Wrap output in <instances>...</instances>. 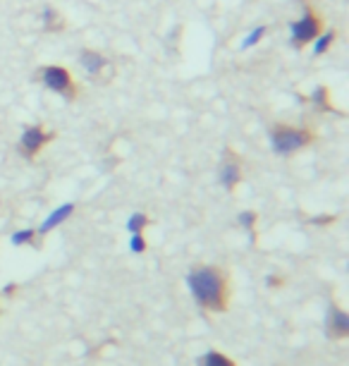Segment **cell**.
I'll list each match as a JSON object with an SVG mask.
<instances>
[{"mask_svg": "<svg viewBox=\"0 0 349 366\" xmlns=\"http://www.w3.org/2000/svg\"><path fill=\"white\" fill-rule=\"evenodd\" d=\"M58 132H53V129H48L44 125H29L24 127V132L19 134V142H17V154L24 158V161H36L41 156V151H44L48 144L56 142Z\"/></svg>", "mask_w": 349, "mask_h": 366, "instance_id": "cell-6", "label": "cell"}, {"mask_svg": "<svg viewBox=\"0 0 349 366\" xmlns=\"http://www.w3.org/2000/svg\"><path fill=\"white\" fill-rule=\"evenodd\" d=\"M304 101L306 103H311L313 108H318V110H323V113H340L338 108H335V101H333V92L328 86H316L309 96H304ZM342 115V113H340Z\"/></svg>", "mask_w": 349, "mask_h": 366, "instance_id": "cell-10", "label": "cell"}, {"mask_svg": "<svg viewBox=\"0 0 349 366\" xmlns=\"http://www.w3.org/2000/svg\"><path fill=\"white\" fill-rule=\"evenodd\" d=\"M270 147L278 156H294L299 151L313 147L318 142L316 129L302 125H287V122H275L268 129Z\"/></svg>", "mask_w": 349, "mask_h": 366, "instance_id": "cell-2", "label": "cell"}, {"mask_svg": "<svg viewBox=\"0 0 349 366\" xmlns=\"http://www.w3.org/2000/svg\"><path fill=\"white\" fill-rule=\"evenodd\" d=\"M198 366H237V362L225 355V352L211 350L203 357H198Z\"/></svg>", "mask_w": 349, "mask_h": 366, "instance_id": "cell-13", "label": "cell"}, {"mask_svg": "<svg viewBox=\"0 0 349 366\" xmlns=\"http://www.w3.org/2000/svg\"><path fill=\"white\" fill-rule=\"evenodd\" d=\"M187 285L191 297L203 312L223 314L230 309V278L223 266L216 264H198L189 271Z\"/></svg>", "mask_w": 349, "mask_h": 366, "instance_id": "cell-1", "label": "cell"}, {"mask_svg": "<svg viewBox=\"0 0 349 366\" xmlns=\"http://www.w3.org/2000/svg\"><path fill=\"white\" fill-rule=\"evenodd\" d=\"M74 209H77V206L74 204H65V206H58L56 211L51 213V216H48L44 223H41V227H36V232H39V237H44V234H48L51 230H56V227L60 225V223H65L67 218L72 216L74 213Z\"/></svg>", "mask_w": 349, "mask_h": 366, "instance_id": "cell-11", "label": "cell"}, {"mask_svg": "<svg viewBox=\"0 0 349 366\" xmlns=\"http://www.w3.org/2000/svg\"><path fill=\"white\" fill-rule=\"evenodd\" d=\"M299 3H302V17L290 24V46L294 51H304L325 29V17L320 15L318 5L313 0H299Z\"/></svg>", "mask_w": 349, "mask_h": 366, "instance_id": "cell-3", "label": "cell"}, {"mask_svg": "<svg viewBox=\"0 0 349 366\" xmlns=\"http://www.w3.org/2000/svg\"><path fill=\"white\" fill-rule=\"evenodd\" d=\"M41 24H44L46 34H63L67 29L65 15L56 8V5H51V3L44 5V10H41Z\"/></svg>", "mask_w": 349, "mask_h": 366, "instance_id": "cell-9", "label": "cell"}, {"mask_svg": "<svg viewBox=\"0 0 349 366\" xmlns=\"http://www.w3.org/2000/svg\"><path fill=\"white\" fill-rule=\"evenodd\" d=\"M129 247H132L134 254H143V252H146V237H143V234H132Z\"/></svg>", "mask_w": 349, "mask_h": 366, "instance_id": "cell-17", "label": "cell"}, {"mask_svg": "<svg viewBox=\"0 0 349 366\" xmlns=\"http://www.w3.org/2000/svg\"><path fill=\"white\" fill-rule=\"evenodd\" d=\"M265 31H268V29H265V24H261V26H258V29L256 31H251L249 34V36H246L244 39V48H249V46H254V44H258V41H261L263 39V34Z\"/></svg>", "mask_w": 349, "mask_h": 366, "instance_id": "cell-18", "label": "cell"}, {"mask_svg": "<svg viewBox=\"0 0 349 366\" xmlns=\"http://www.w3.org/2000/svg\"><path fill=\"white\" fill-rule=\"evenodd\" d=\"M338 39H340L338 29H323V34L313 41V55L320 58V55H325L328 51H333V46L338 44Z\"/></svg>", "mask_w": 349, "mask_h": 366, "instance_id": "cell-12", "label": "cell"}, {"mask_svg": "<svg viewBox=\"0 0 349 366\" xmlns=\"http://www.w3.org/2000/svg\"><path fill=\"white\" fill-rule=\"evenodd\" d=\"M77 63L93 84H111V81L115 79L113 60L108 58L106 53L96 51V48H81L79 55H77Z\"/></svg>", "mask_w": 349, "mask_h": 366, "instance_id": "cell-5", "label": "cell"}, {"mask_svg": "<svg viewBox=\"0 0 349 366\" xmlns=\"http://www.w3.org/2000/svg\"><path fill=\"white\" fill-rule=\"evenodd\" d=\"M218 179L225 187V192H235L244 179V161L235 149H225L223 151V161L218 168Z\"/></svg>", "mask_w": 349, "mask_h": 366, "instance_id": "cell-7", "label": "cell"}, {"mask_svg": "<svg viewBox=\"0 0 349 366\" xmlns=\"http://www.w3.org/2000/svg\"><path fill=\"white\" fill-rule=\"evenodd\" d=\"M148 225H151V218H148L146 213H141V211L132 213L129 220H127V230L132 234H143V230H146Z\"/></svg>", "mask_w": 349, "mask_h": 366, "instance_id": "cell-14", "label": "cell"}, {"mask_svg": "<svg viewBox=\"0 0 349 366\" xmlns=\"http://www.w3.org/2000/svg\"><path fill=\"white\" fill-rule=\"evenodd\" d=\"M328 337L330 340H347L349 337V314L333 304L328 312Z\"/></svg>", "mask_w": 349, "mask_h": 366, "instance_id": "cell-8", "label": "cell"}, {"mask_svg": "<svg viewBox=\"0 0 349 366\" xmlns=\"http://www.w3.org/2000/svg\"><path fill=\"white\" fill-rule=\"evenodd\" d=\"M239 225L244 227V230H249V232H254L256 230V225H258V213L256 211H242L239 213Z\"/></svg>", "mask_w": 349, "mask_h": 366, "instance_id": "cell-16", "label": "cell"}, {"mask_svg": "<svg viewBox=\"0 0 349 366\" xmlns=\"http://www.w3.org/2000/svg\"><path fill=\"white\" fill-rule=\"evenodd\" d=\"M34 81L41 84L44 89H48V92L58 94L60 99H65V101H70V103L79 101V96H81L79 81L74 79V74L67 70L65 65H56V63L41 65L39 70L34 72Z\"/></svg>", "mask_w": 349, "mask_h": 366, "instance_id": "cell-4", "label": "cell"}, {"mask_svg": "<svg viewBox=\"0 0 349 366\" xmlns=\"http://www.w3.org/2000/svg\"><path fill=\"white\" fill-rule=\"evenodd\" d=\"M39 232H36V227H29V230H19L12 234V244L15 247H24V244H31V247H36L39 244Z\"/></svg>", "mask_w": 349, "mask_h": 366, "instance_id": "cell-15", "label": "cell"}]
</instances>
